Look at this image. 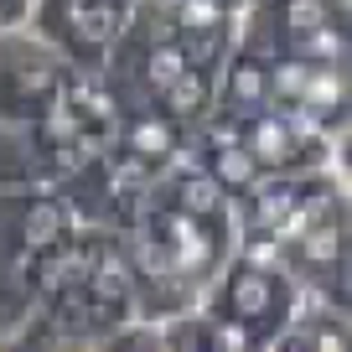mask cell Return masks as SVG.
<instances>
[{"mask_svg":"<svg viewBox=\"0 0 352 352\" xmlns=\"http://www.w3.org/2000/svg\"><path fill=\"white\" fill-rule=\"evenodd\" d=\"M264 99H270V67H259L254 57H239V63L228 67V104L259 109Z\"/></svg>","mask_w":352,"mask_h":352,"instance_id":"9","label":"cell"},{"mask_svg":"<svg viewBox=\"0 0 352 352\" xmlns=\"http://www.w3.org/2000/svg\"><path fill=\"white\" fill-rule=\"evenodd\" d=\"M21 239H26V249H52L57 239H63V212L52 208V202H36L32 212H26V223H21Z\"/></svg>","mask_w":352,"mask_h":352,"instance_id":"14","label":"cell"},{"mask_svg":"<svg viewBox=\"0 0 352 352\" xmlns=\"http://www.w3.org/2000/svg\"><path fill=\"white\" fill-rule=\"evenodd\" d=\"M243 145H249V155L259 166H290L296 161V145H300V130L285 114H259L249 124V135H243Z\"/></svg>","mask_w":352,"mask_h":352,"instance_id":"4","label":"cell"},{"mask_svg":"<svg viewBox=\"0 0 352 352\" xmlns=\"http://www.w3.org/2000/svg\"><path fill=\"white\" fill-rule=\"evenodd\" d=\"M208 171L218 176V187H223V192H243V187H254V182H259V161L249 155V145L233 140V130H228V140L218 135V145H212V166H208Z\"/></svg>","mask_w":352,"mask_h":352,"instance_id":"5","label":"cell"},{"mask_svg":"<svg viewBox=\"0 0 352 352\" xmlns=\"http://www.w3.org/2000/svg\"><path fill=\"white\" fill-rule=\"evenodd\" d=\"M223 197H228V192L218 187L212 171H187L176 182V212H192V218H202V223L223 212Z\"/></svg>","mask_w":352,"mask_h":352,"instance_id":"7","label":"cell"},{"mask_svg":"<svg viewBox=\"0 0 352 352\" xmlns=\"http://www.w3.org/2000/svg\"><path fill=\"white\" fill-rule=\"evenodd\" d=\"M331 6H342V0H331Z\"/></svg>","mask_w":352,"mask_h":352,"instance_id":"19","label":"cell"},{"mask_svg":"<svg viewBox=\"0 0 352 352\" xmlns=\"http://www.w3.org/2000/svg\"><path fill=\"white\" fill-rule=\"evenodd\" d=\"M155 99L166 104V120H197V114L208 109V78L187 63L171 83L161 88V94H155Z\"/></svg>","mask_w":352,"mask_h":352,"instance_id":"6","label":"cell"},{"mask_svg":"<svg viewBox=\"0 0 352 352\" xmlns=\"http://www.w3.org/2000/svg\"><path fill=\"white\" fill-rule=\"evenodd\" d=\"M202 342H208V347H233V352H239V347H249V327H243V321H218V327H208V337H202Z\"/></svg>","mask_w":352,"mask_h":352,"instance_id":"17","label":"cell"},{"mask_svg":"<svg viewBox=\"0 0 352 352\" xmlns=\"http://www.w3.org/2000/svg\"><path fill=\"white\" fill-rule=\"evenodd\" d=\"M275 16H280V26H285V32L300 42V36H311L316 26L331 21V6H327V0H280Z\"/></svg>","mask_w":352,"mask_h":352,"instance_id":"12","label":"cell"},{"mask_svg":"<svg viewBox=\"0 0 352 352\" xmlns=\"http://www.w3.org/2000/svg\"><path fill=\"white\" fill-rule=\"evenodd\" d=\"M212 6H218V11H228V6H239V0H212Z\"/></svg>","mask_w":352,"mask_h":352,"instance_id":"18","label":"cell"},{"mask_svg":"<svg viewBox=\"0 0 352 352\" xmlns=\"http://www.w3.org/2000/svg\"><path fill=\"white\" fill-rule=\"evenodd\" d=\"M300 259H306V270H337L342 264V228H337V218L311 223V228L300 233Z\"/></svg>","mask_w":352,"mask_h":352,"instance_id":"10","label":"cell"},{"mask_svg":"<svg viewBox=\"0 0 352 352\" xmlns=\"http://www.w3.org/2000/svg\"><path fill=\"white\" fill-rule=\"evenodd\" d=\"M187 67V52H182V42H171V36H161V42L145 52V63H140V78H145V88L151 94H161L166 83H171L176 73Z\"/></svg>","mask_w":352,"mask_h":352,"instance_id":"11","label":"cell"},{"mask_svg":"<svg viewBox=\"0 0 352 352\" xmlns=\"http://www.w3.org/2000/svg\"><path fill=\"white\" fill-rule=\"evenodd\" d=\"M306 78H311V63H306V57L270 67V99H280V104H300V94H306Z\"/></svg>","mask_w":352,"mask_h":352,"instance_id":"15","label":"cell"},{"mask_svg":"<svg viewBox=\"0 0 352 352\" xmlns=\"http://www.w3.org/2000/svg\"><path fill=\"white\" fill-rule=\"evenodd\" d=\"M124 145H130V155H135L140 166H155V161H166V155L176 151V135H171V124H166V120L145 114V120H135V124H130Z\"/></svg>","mask_w":352,"mask_h":352,"instance_id":"8","label":"cell"},{"mask_svg":"<svg viewBox=\"0 0 352 352\" xmlns=\"http://www.w3.org/2000/svg\"><path fill=\"white\" fill-rule=\"evenodd\" d=\"M88 290H94V300L109 311H120L124 300H130V275H124V264L109 259V264H94V275H88Z\"/></svg>","mask_w":352,"mask_h":352,"instance_id":"13","label":"cell"},{"mask_svg":"<svg viewBox=\"0 0 352 352\" xmlns=\"http://www.w3.org/2000/svg\"><path fill=\"white\" fill-rule=\"evenodd\" d=\"M161 233H166V259H171L176 275H197V270L212 264V239L202 233V218H192V212H166Z\"/></svg>","mask_w":352,"mask_h":352,"instance_id":"3","label":"cell"},{"mask_svg":"<svg viewBox=\"0 0 352 352\" xmlns=\"http://www.w3.org/2000/svg\"><path fill=\"white\" fill-rule=\"evenodd\" d=\"M290 212H296V187H280V182H275L270 192L254 197V223H259V228H280Z\"/></svg>","mask_w":352,"mask_h":352,"instance_id":"16","label":"cell"},{"mask_svg":"<svg viewBox=\"0 0 352 352\" xmlns=\"http://www.w3.org/2000/svg\"><path fill=\"white\" fill-rule=\"evenodd\" d=\"M124 0H63V32L83 57H99L109 36L120 32Z\"/></svg>","mask_w":352,"mask_h":352,"instance_id":"1","label":"cell"},{"mask_svg":"<svg viewBox=\"0 0 352 352\" xmlns=\"http://www.w3.org/2000/svg\"><path fill=\"white\" fill-rule=\"evenodd\" d=\"M223 306H228L233 321H243V327H254V321H264L270 311L280 306V285L270 270H254V264H239L228 280V296H223Z\"/></svg>","mask_w":352,"mask_h":352,"instance_id":"2","label":"cell"}]
</instances>
